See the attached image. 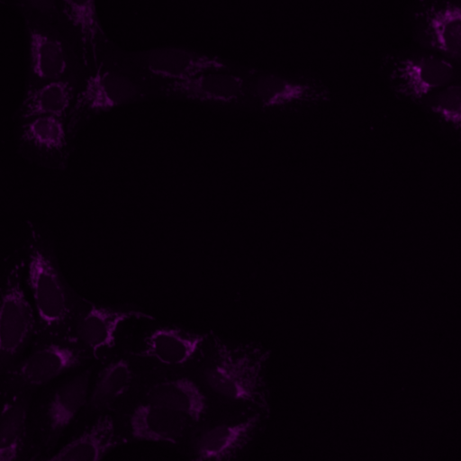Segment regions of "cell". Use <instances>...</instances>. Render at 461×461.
<instances>
[{"instance_id": "cell-1", "label": "cell", "mask_w": 461, "mask_h": 461, "mask_svg": "<svg viewBox=\"0 0 461 461\" xmlns=\"http://www.w3.org/2000/svg\"><path fill=\"white\" fill-rule=\"evenodd\" d=\"M260 344L208 331L205 349L193 372L217 406L268 411L266 367Z\"/></svg>"}, {"instance_id": "cell-2", "label": "cell", "mask_w": 461, "mask_h": 461, "mask_svg": "<svg viewBox=\"0 0 461 461\" xmlns=\"http://www.w3.org/2000/svg\"><path fill=\"white\" fill-rule=\"evenodd\" d=\"M22 238L25 282L37 321L34 339L68 336L84 296L66 278L47 227L28 220Z\"/></svg>"}, {"instance_id": "cell-3", "label": "cell", "mask_w": 461, "mask_h": 461, "mask_svg": "<svg viewBox=\"0 0 461 461\" xmlns=\"http://www.w3.org/2000/svg\"><path fill=\"white\" fill-rule=\"evenodd\" d=\"M93 370L91 363L45 386L35 402L33 398L28 461H48L56 451L85 407Z\"/></svg>"}, {"instance_id": "cell-4", "label": "cell", "mask_w": 461, "mask_h": 461, "mask_svg": "<svg viewBox=\"0 0 461 461\" xmlns=\"http://www.w3.org/2000/svg\"><path fill=\"white\" fill-rule=\"evenodd\" d=\"M268 411L219 406L195 423L178 451L194 461H231L246 456L263 431Z\"/></svg>"}, {"instance_id": "cell-5", "label": "cell", "mask_w": 461, "mask_h": 461, "mask_svg": "<svg viewBox=\"0 0 461 461\" xmlns=\"http://www.w3.org/2000/svg\"><path fill=\"white\" fill-rule=\"evenodd\" d=\"M208 331L159 321H141L125 348L139 372L193 373L202 358Z\"/></svg>"}, {"instance_id": "cell-6", "label": "cell", "mask_w": 461, "mask_h": 461, "mask_svg": "<svg viewBox=\"0 0 461 461\" xmlns=\"http://www.w3.org/2000/svg\"><path fill=\"white\" fill-rule=\"evenodd\" d=\"M246 79L247 108L281 117H298L318 111L332 99L321 77L303 72L250 68Z\"/></svg>"}, {"instance_id": "cell-7", "label": "cell", "mask_w": 461, "mask_h": 461, "mask_svg": "<svg viewBox=\"0 0 461 461\" xmlns=\"http://www.w3.org/2000/svg\"><path fill=\"white\" fill-rule=\"evenodd\" d=\"M378 73L397 100L416 106L432 92L461 81V64L415 46L383 54Z\"/></svg>"}, {"instance_id": "cell-8", "label": "cell", "mask_w": 461, "mask_h": 461, "mask_svg": "<svg viewBox=\"0 0 461 461\" xmlns=\"http://www.w3.org/2000/svg\"><path fill=\"white\" fill-rule=\"evenodd\" d=\"M37 321L18 246L0 261V373L32 345Z\"/></svg>"}, {"instance_id": "cell-9", "label": "cell", "mask_w": 461, "mask_h": 461, "mask_svg": "<svg viewBox=\"0 0 461 461\" xmlns=\"http://www.w3.org/2000/svg\"><path fill=\"white\" fill-rule=\"evenodd\" d=\"M92 362L68 337L34 339L26 353L0 373V402L9 396L34 393Z\"/></svg>"}, {"instance_id": "cell-10", "label": "cell", "mask_w": 461, "mask_h": 461, "mask_svg": "<svg viewBox=\"0 0 461 461\" xmlns=\"http://www.w3.org/2000/svg\"><path fill=\"white\" fill-rule=\"evenodd\" d=\"M152 318L135 303L104 304L84 297L68 336L98 363L122 348L138 323Z\"/></svg>"}, {"instance_id": "cell-11", "label": "cell", "mask_w": 461, "mask_h": 461, "mask_svg": "<svg viewBox=\"0 0 461 461\" xmlns=\"http://www.w3.org/2000/svg\"><path fill=\"white\" fill-rule=\"evenodd\" d=\"M112 412L122 445L155 443L179 448L194 425L179 412L131 396Z\"/></svg>"}, {"instance_id": "cell-12", "label": "cell", "mask_w": 461, "mask_h": 461, "mask_svg": "<svg viewBox=\"0 0 461 461\" xmlns=\"http://www.w3.org/2000/svg\"><path fill=\"white\" fill-rule=\"evenodd\" d=\"M146 95V88L125 72L105 67L96 68L83 77L67 119L71 137L75 140L94 117L142 100Z\"/></svg>"}, {"instance_id": "cell-13", "label": "cell", "mask_w": 461, "mask_h": 461, "mask_svg": "<svg viewBox=\"0 0 461 461\" xmlns=\"http://www.w3.org/2000/svg\"><path fill=\"white\" fill-rule=\"evenodd\" d=\"M127 396L179 412L194 424L219 407L194 373L139 372Z\"/></svg>"}, {"instance_id": "cell-14", "label": "cell", "mask_w": 461, "mask_h": 461, "mask_svg": "<svg viewBox=\"0 0 461 461\" xmlns=\"http://www.w3.org/2000/svg\"><path fill=\"white\" fill-rule=\"evenodd\" d=\"M407 23L415 46L461 64V0H414Z\"/></svg>"}, {"instance_id": "cell-15", "label": "cell", "mask_w": 461, "mask_h": 461, "mask_svg": "<svg viewBox=\"0 0 461 461\" xmlns=\"http://www.w3.org/2000/svg\"><path fill=\"white\" fill-rule=\"evenodd\" d=\"M58 23L26 18L29 42L26 87L81 77L72 44L58 28Z\"/></svg>"}, {"instance_id": "cell-16", "label": "cell", "mask_w": 461, "mask_h": 461, "mask_svg": "<svg viewBox=\"0 0 461 461\" xmlns=\"http://www.w3.org/2000/svg\"><path fill=\"white\" fill-rule=\"evenodd\" d=\"M18 154L27 162L51 171H64L74 140L66 119L37 116L15 122Z\"/></svg>"}, {"instance_id": "cell-17", "label": "cell", "mask_w": 461, "mask_h": 461, "mask_svg": "<svg viewBox=\"0 0 461 461\" xmlns=\"http://www.w3.org/2000/svg\"><path fill=\"white\" fill-rule=\"evenodd\" d=\"M138 373L125 345L109 357L94 363L86 402L73 427L112 412L130 393Z\"/></svg>"}, {"instance_id": "cell-18", "label": "cell", "mask_w": 461, "mask_h": 461, "mask_svg": "<svg viewBox=\"0 0 461 461\" xmlns=\"http://www.w3.org/2000/svg\"><path fill=\"white\" fill-rule=\"evenodd\" d=\"M161 92L169 97L224 106L247 107L244 73L212 70L177 81H165Z\"/></svg>"}, {"instance_id": "cell-19", "label": "cell", "mask_w": 461, "mask_h": 461, "mask_svg": "<svg viewBox=\"0 0 461 461\" xmlns=\"http://www.w3.org/2000/svg\"><path fill=\"white\" fill-rule=\"evenodd\" d=\"M134 61L144 72L163 82L183 80L207 71L230 69L219 57L178 47L141 51Z\"/></svg>"}, {"instance_id": "cell-20", "label": "cell", "mask_w": 461, "mask_h": 461, "mask_svg": "<svg viewBox=\"0 0 461 461\" xmlns=\"http://www.w3.org/2000/svg\"><path fill=\"white\" fill-rule=\"evenodd\" d=\"M71 438L48 461H99L122 445L113 412L73 427Z\"/></svg>"}, {"instance_id": "cell-21", "label": "cell", "mask_w": 461, "mask_h": 461, "mask_svg": "<svg viewBox=\"0 0 461 461\" xmlns=\"http://www.w3.org/2000/svg\"><path fill=\"white\" fill-rule=\"evenodd\" d=\"M84 77L50 81L26 87L14 113V122L37 116L68 119Z\"/></svg>"}, {"instance_id": "cell-22", "label": "cell", "mask_w": 461, "mask_h": 461, "mask_svg": "<svg viewBox=\"0 0 461 461\" xmlns=\"http://www.w3.org/2000/svg\"><path fill=\"white\" fill-rule=\"evenodd\" d=\"M33 398L34 393H21L0 402V461H28Z\"/></svg>"}, {"instance_id": "cell-23", "label": "cell", "mask_w": 461, "mask_h": 461, "mask_svg": "<svg viewBox=\"0 0 461 461\" xmlns=\"http://www.w3.org/2000/svg\"><path fill=\"white\" fill-rule=\"evenodd\" d=\"M60 18L77 41L85 66L95 63L104 40L95 0H59Z\"/></svg>"}, {"instance_id": "cell-24", "label": "cell", "mask_w": 461, "mask_h": 461, "mask_svg": "<svg viewBox=\"0 0 461 461\" xmlns=\"http://www.w3.org/2000/svg\"><path fill=\"white\" fill-rule=\"evenodd\" d=\"M426 121L441 138L452 144L461 140V81L445 86L417 105Z\"/></svg>"}, {"instance_id": "cell-25", "label": "cell", "mask_w": 461, "mask_h": 461, "mask_svg": "<svg viewBox=\"0 0 461 461\" xmlns=\"http://www.w3.org/2000/svg\"><path fill=\"white\" fill-rule=\"evenodd\" d=\"M26 18L49 23L61 21L59 0H17Z\"/></svg>"}]
</instances>
